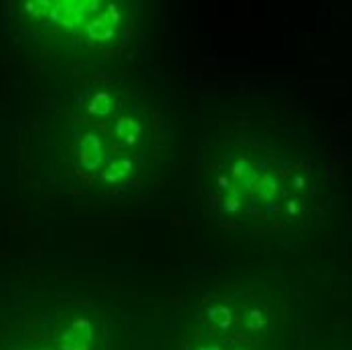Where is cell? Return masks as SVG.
I'll use <instances>...</instances> for the list:
<instances>
[{
  "label": "cell",
  "mask_w": 352,
  "mask_h": 350,
  "mask_svg": "<svg viewBox=\"0 0 352 350\" xmlns=\"http://www.w3.org/2000/svg\"><path fill=\"white\" fill-rule=\"evenodd\" d=\"M212 190L227 221L247 229L294 231L320 201V171L308 150L285 136L229 144L212 166Z\"/></svg>",
  "instance_id": "1"
},
{
  "label": "cell",
  "mask_w": 352,
  "mask_h": 350,
  "mask_svg": "<svg viewBox=\"0 0 352 350\" xmlns=\"http://www.w3.org/2000/svg\"><path fill=\"white\" fill-rule=\"evenodd\" d=\"M21 12L43 41H55L75 51L118 49L132 27L130 8L106 0H36L25 2Z\"/></svg>",
  "instance_id": "2"
}]
</instances>
